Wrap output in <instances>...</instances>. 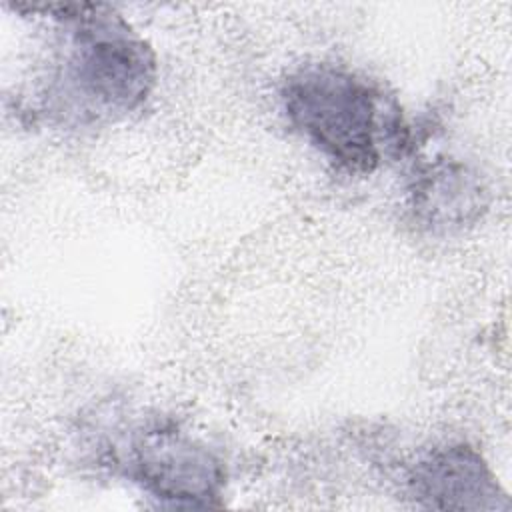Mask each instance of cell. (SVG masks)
<instances>
[{
    "label": "cell",
    "mask_w": 512,
    "mask_h": 512,
    "mask_svg": "<svg viewBox=\"0 0 512 512\" xmlns=\"http://www.w3.org/2000/svg\"><path fill=\"white\" fill-rule=\"evenodd\" d=\"M412 212L430 230H452L474 222L484 210V186L460 162L440 160L414 178Z\"/></svg>",
    "instance_id": "cell-5"
},
{
    "label": "cell",
    "mask_w": 512,
    "mask_h": 512,
    "mask_svg": "<svg viewBox=\"0 0 512 512\" xmlns=\"http://www.w3.org/2000/svg\"><path fill=\"white\" fill-rule=\"evenodd\" d=\"M278 98L290 128L350 176H368L410 146L396 98L344 64L298 66L282 80Z\"/></svg>",
    "instance_id": "cell-1"
},
{
    "label": "cell",
    "mask_w": 512,
    "mask_h": 512,
    "mask_svg": "<svg viewBox=\"0 0 512 512\" xmlns=\"http://www.w3.org/2000/svg\"><path fill=\"white\" fill-rule=\"evenodd\" d=\"M408 494L434 510H510V498L490 464L470 444L428 450L408 472Z\"/></svg>",
    "instance_id": "cell-4"
},
{
    "label": "cell",
    "mask_w": 512,
    "mask_h": 512,
    "mask_svg": "<svg viewBox=\"0 0 512 512\" xmlns=\"http://www.w3.org/2000/svg\"><path fill=\"white\" fill-rule=\"evenodd\" d=\"M58 10L54 84L64 110L82 122H96L144 106L158 74L150 44L108 6L68 4Z\"/></svg>",
    "instance_id": "cell-2"
},
{
    "label": "cell",
    "mask_w": 512,
    "mask_h": 512,
    "mask_svg": "<svg viewBox=\"0 0 512 512\" xmlns=\"http://www.w3.org/2000/svg\"><path fill=\"white\" fill-rule=\"evenodd\" d=\"M126 466L142 490L174 506H216L226 484L214 450L170 420H154L132 434Z\"/></svg>",
    "instance_id": "cell-3"
}]
</instances>
